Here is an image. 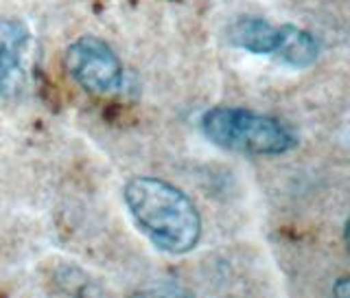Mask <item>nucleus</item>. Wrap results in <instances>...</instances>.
<instances>
[{"label": "nucleus", "instance_id": "obj_7", "mask_svg": "<svg viewBox=\"0 0 350 298\" xmlns=\"http://www.w3.org/2000/svg\"><path fill=\"white\" fill-rule=\"evenodd\" d=\"M333 294L339 296V298H346L350 294V281L346 277H342L339 281H335V288H333Z\"/></svg>", "mask_w": 350, "mask_h": 298}, {"label": "nucleus", "instance_id": "obj_4", "mask_svg": "<svg viewBox=\"0 0 350 298\" xmlns=\"http://www.w3.org/2000/svg\"><path fill=\"white\" fill-rule=\"evenodd\" d=\"M31 33L18 20L0 18V97H16L29 82Z\"/></svg>", "mask_w": 350, "mask_h": 298}, {"label": "nucleus", "instance_id": "obj_5", "mask_svg": "<svg viewBox=\"0 0 350 298\" xmlns=\"http://www.w3.org/2000/svg\"><path fill=\"white\" fill-rule=\"evenodd\" d=\"M228 40L252 55H273L278 44V27L260 16H241L230 25Z\"/></svg>", "mask_w": 350, "mask_h": 298}, {"label": "nucleus", "instance_id": "obj_1", "mask_svg": "<svg viewBox=\"0 0 350 298\" xmlns=\"http://www.w3.org/2000/svg\"><path fill=\"white\" fill-rule=\"evenodd\" d=\"M125 206L136 228L167 255H189L202 239V215L195 202L175 184L136 175L123 189Z\"/></svg>", "mask_w": 350, "mask_h": 298}, {"label": "nucleus", "instance_id": "obj_2", "mask_svg": "<svg viewBox=\"0 0 350 298\" xmlns=\"http://www.w3.org/2000/svg\"><path fill=\"white\" fill-rule=\"evenodd\" d=\"M200 125L213 145L241 156H282L298 147L291 125L247 108L215 105L202 114Z\"/></svg>", "mask_w": 350, "mask_h": 298}, {"label": "nucleus", "instance_id": "obj_3", "mask_svg": "<svg viewBox=\"0 0 350 298\" xmlns=\"http://www.w3.org/2000/svg\"><path fill=\"white\" fill-rule=\"evenodd\" d=\"M64 66L83 90L92 95L116 92L123 84V64L109 44L96 36H81L68 44Z\"/></svg>", "mask_w": 350, "mask_h": 298}, {"label": "nucleus", "instance_id": "obj_6", "mask_svg": "<svg viewBox=\"0 0 350 298\" xmlns=\"http://www.w3.org/2000/svg\"><path fill=\"white\" fill-rule=\"evenodd\" d=\"M273 58L291 69H309L320 58V42L311 31L295 25L278 27V44Z\"/></svg>", "mask_w": 350, "mask_h": 298}]
</instances>
